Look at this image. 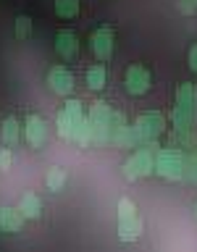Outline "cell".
Here are the masks:
<instances>
[{"instance_id":"cell-15","label":"cell","mask_w":197,"mask_h":252,"mask_svg":"<svg viewBox=\"0 0 197 252\" xmlns=\"http://www.w3.org/2000/svg\"><path fill=\"white\" fill-rule=\"evenodd\" d=\"M55 126H58V137L61 139H74V129H76V121L71 118V113L66 108L58 113V118H55Z\"/></svg>"},{"instance_id":"cell-8","label":"cell","mask_w":197,"mask_h":252,"mask_svg":"<svg viewBox=\"0 0 197 252\" xmlns=\"http://www.w3.org/2000/svg\"><path fill=\"white\" fill-rule=\"evenodd\" d=\"M24 137H27V145L34 147V150H39V147L45 145V139H47V126H45V121H42V116H37V113L27 116V121H24Z\"/></svg>"},{"instance_id":"cell-3","label":"cell","mask_w":197,"mask_h":252,"mask_svg":"<svg viewBox=\"0 0 197 252\" xmlns=\"http://www.w3.org/2000/svg\"><path fill=\"white\" fill-rule=\"evenodd\" d=\"M134 129L139 134V145H147V147L158 150V137H161L163 129H165V118H163V113H158V110H147V113H142L137 118Z\"/></svg>"},{"instance_id":"cell-11","label":"cell","mask_w":197,"mask_h":252,"mask_svg":"<svg viewBox=\"0 0 197 252\" xmlns=\"http://www.w3.org/2000/svg\"><path fill=\"white\" fill-rule=\"evenodd\" d=\"M24 226V216L19 208H5L0 205V231L3 234H19Z\"/></svg>"},{"instance_id":"cell-2","label":"cell","mask_w":197,"mask_h":252,"mask_svg":"<svg viewBox=\"0 0 197 252\" xmlns=\"http://www.w3.org/2000/svg\"><path fill=\"white\" fill-rule=\"evenodd\" d=\"M184 153L179 147H158L155 150V173L165 181L184 179Z\"/></svg>"},{"instance_id":"cell-24","label":"cell","mask_w":197,"mask_h":252,"mask_svg":"<svg viewBox=\"0 0 197 252\" xmlns=\"http://www.w3.org/2000/svg\"><path fill=\"white\" fill-rule=\"evenodd\" d=\"M11 163H13V155H11V150H8V145H5L3 150H0V171H8Z\"/></svg>"},{"instance_id":"cell-4","label":"cell","mask_w":197,"mask_h":252,"mask_svg":"<svg viewBox=\"0 0 197 252\" xmlns=\"http://www.w3.org/2000/svg\"><path fill=\"white\" fill-rule=\"evenodd\" d=\"M110 116L113 110L105 100H95L90 108V124H92V142L98 145H105L110 142Z\"/></svg>"},{"instance_id":"cell-14","label":"cell","mask_w":197,"mask_h":252,"mask_svg":"<svg viewBox=\"0 0 197 252\" xmlns=\"http://www.w3.org/2000/svg\"><path fill=\"white\" fill-rule=\"evenodd\" d=\"M19 210H21L24 218L34 220V218H39V213H42V202H39L37 194L27 192V194H21V200H19Z\"/></svg>"},{"instance_id":"cell-17","label":"cell","mask_w":197,"mask_h":252,"mask_svg":"<svg viewBox=\"0 0 197 252\" xmlns=\"http://www.w3.org/2000/svg\"><path fill=\"white\" fill-rule=\"evenodd\" d=\"M87 87H90V90H102V87H105V66H102V63L87 68Z\"/></svg>"},{"instance_id":"cell-27","label":"cell","mask_w":197,"mask_h":252,"mask_svg":"<svg viewBox=\"0 0 197 252\" xmlns=\"http://www.w3.org/2000/svg\"><path fill=\"white\" fill-rule=\"evenodd\" d=\"M187 63H189V68L197 74V45L189 47V55H187Z\"/></svg>"},{"instance_id":"cell-13","label":"cell","mask_w":197,"mask_h":252,"mask_svg":"<svg viewBox=\"0 0 197 252\" xmlns=\"http://www.w3.org/2000/svg\"><path fill=\"white\" fill-rule=\"evenodd\" d=\"M19 131H21V124L16 116H8L3 118V124H0V139H3V145L13 147L16 142H19Z\"/></svg>"},{"instance_id":"cell-26","label":"cell","mask_w":197,"mask_h":252,"mask_svg":"<svg viewBox=\"0 0 197 252\" xmlns=\"http://www.w3.org/2000/svg\"><path fill=\"white\" fill-rule=\"evenodd\" d=\"M121 173H124V179H126V181H134V179H139V176H137V171H134V165L129 163V158L124 160V168H121Z\"/></svg>"},{"instance_id":"cell-29","label":"cell","mask_w":197,"mask_h":252,"mask_svg":"<svg viewBox=\"0 0 197 252\" xmlns=\"http://www.w3.org/2000/svg\"><path fill=\"white\" fill-rule=\"evenodd\" d=\"M195 3H197V0H195Z\"/></svg>"},{"instance_id":"cell-12","label":"cell","mask_w":197,"mask_h":252,"mask_svg":"<svg viewBox=\"0 0 197 252\" xmlns=\"http://www.w3.org/2000/svg\"><path fill=\"white\" fill-rule=\"evenodd\" d=\"M142 231H145V223H142L139 216L118 218V239H121V242H134V239H139Z\"/></svg>"},{"instance_id":"cell-7","label":"cell","mask_w":197,"mask_h":252,"mask_svg":"<svg viewBox=\"0 0 197 252\" xmlns=\"http://www.w3.org/2000/svg\"><path fill=\"white\" fill-rule=\"evenodd\" d=\"M47 87L58 94V97H68L74 90V74L66 66H53L47 71Z\"/></svg>"},{"instance_id":"cell-19","label":"cell","mask_w":197,"mask_h":252,"mask_svg":"<svg viewBox=\"0 0 197 252\" xmlns=\"http://www.w3.org/2000/svg\"><path fill=\"white\" fill-rule=\"evenodd\" d=\"M55 13L61 19H76L79 16V0H55Z\"/></svg>"},{"instance_id":"cell-6","label":"cell","mask_w":197,"mask_h":252,"mask_svg":"<svg viewBox=\"0 0 197 252\" xmlns=\"http://www.w3.org/2000/svg\"><path fill=\"white\" fill-rule=\"evenodd\" d=\"M150 71L145 66H139V63H134V66L126 68L124 74V84H126V92L134 94V97H139V94H145L150 90Z\"/></svg>"},{"instance_id":"cell-16","label":"cell","mask_w":197,"mask_h":252,"mask_svg":"<svg viewBox=\"0 0 197 252\" xmlns=\"http://www.w3.org/2000/svg\"><path fill=\"white\" fill-rule=\"evenodd\" d=\"M74 142H79L82 147H90V145H92V124H90V116H82V118L76 121Z\"/></svg>"},{"instance_id":"cell-9","label":"cell","mask_w":197,"mask_h":252,"mask_svg":"<svg viewBox=\"0 0 197 252\" xmlns=\"http://www.w3.org/2000/svg\"><path fill=\"white\" fill-rule=\"evenodd\" d=\"M129 163L134 165L137 176H150V173H155V147L139 145L134 150V155H129Z\"/></svg>"},{"instance_id":"cell-5","label":"cell","mask_w":197,"mask_h":252,"mask_svg":"<svg viewBox=\"0 0 197 252\" xmlns=\"http://www.w3.org/2000/svg\"><path fill=\"white\" fill-rule=\"evenodd\" d=\"M113 45H116V34L110 27H100L92 32L90 37V50L98 61H108L110 55H113Z\"/></svg>"},{"instance_id":"cell-1","label":"cell","mask_w":197,"mask_h":252,"mask_svg":"<svg viewBox=\"0 0 197 252\" xmlns=\"http://www.w3.org/2000/svg\"><path fill=\"white\" fill-rule=\"evenodd\" d=\"M195 121H197V90L192 82H184L176 92L173 105V131L181 147H195Z\"/></svg>"},{"instance_id":"cell-28","label":"cell","mask_w":197,"mask_h":252,"mask_svg":"<svg viewBox=\"0 0 197 252\" xmlns=\"http://www.w3.org/2000/svg\"><path fill=\"white\" fill-rule=\"evenodd\" d=\"M192 150H197V145H195V147H192Z\"/></svg>"},{"instance_id":"cell-25","label":"cell","mask_w":197,"mask_h":252,"mask_svg":"<svg viewBox=\"0 0 197 252\" xmlns=\"http://www.w3.org/2000/svg\"><path fill=\"white\" fill-rule=\"evenodd\" d=\"M195 11H197V3H195V0H179V13L192 16Z\"/></svg>"},{"instance_id":"cell-23","label":"cell","mask_w":197,"mask_h":252,"mask_svg":"<svg viewBox=\"0 0 197 252\" xmlns=\"http://www.w3.org/2000/svg\"><path fill=\"white\" fill-rule=\"evenodd\" d=\"M118 218H129V216H137V205H134L129 197H121L118 200Z\"/></svg>"},{"instance_id":"cell-18","label":"cell","mask_w":197,"mask_h":252,"mask_svg":"<svg viewBox=\"0 0 197 252\" xmlns=\"http://www.w3.org/2000/svg\"><path fill=\"white\" fill-rule=\"evenodd\" d=\"M45 184H47L50 192H61V189L66 187V171L63 168H50L47 176H45Z\"/></svg>"},{"instance_id":"cell-22","label":"cell","mask_w":197,"mask_h":252,"mask_svg":"<svg viewBox=\"0 0 197 252\" xmlns=\"http://www.w3.org/2000/svg\"><path fill=\"white\" fill-rule=\"evenodd\" d=\"M184 179L192 181L197 187V150H192V153L184 158Z\"/></svg>"},{"instance_id":"cell-21","label":"cell","mask_w":197,"mask_h":252,"mask_svg":"<svg viewBox=\"0 0 197 252\" xmlns=\"http://www.w3.org/2000/svg\"><path fill=\"white\" fill-rule=\"evenodd\" d=\"M32 34V21L29 16H19V19L13 21V37L16 39H29Z\"/></svg>"},{"instance_id":"cell-10","label":"cell","mask_w":197,"mask_h":252,"mask_svg":"<svg viewBox=\"0 0 197 252\" xmlns=\"http://www.w3.org/2000/svg\"><path fill=\"white\" fill-rule=\"evenodd\" d=\"M55 53L61 55L63 61H71L79 55V37L71 29H61L55 34Z\"/></svg>"},{"instance_id":"cell-20","label":"cell","mask_w":197,"mask_h":252,"mask_svg":"<svg viewBox=\"0 0 197 252\" xmlns=\"http://www.w3.org/2000/svg\"><path fill=\"white\" fill-rule=\"evenodd\" d=\"M126 116L121 113V110H113V116H110V142H118V137L124 134L126 129Z\"/></svg>"}]
</instances>
